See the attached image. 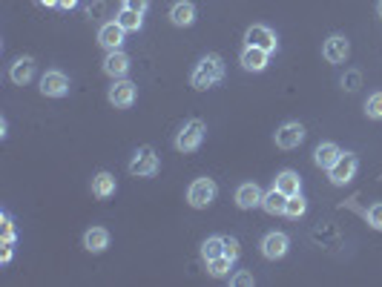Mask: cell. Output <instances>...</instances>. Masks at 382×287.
<instances>
[{
  "label": "cell",
  "mask_w": 382,
  "mask_h": 287,
  "mask_svg": "<svg viewBox=\"0 0 382 287\" xmlns=\"http://www.w3.org/2000/svg\"><path fill=\"white\" fill-rule=\"evenodd\" d=\"M0 218H3V244H14V227H12L9 213H3Z\"/></svg>",
  "instance_id": "f546056e"
},
{
  "label": "cell",
  "mask_w": 382,
  "mask_h": 287,
  "mask_svg": "<svg viewBox=\"0 0 382 287\" xmlns=\"http://www.w3.org/2000/svg\"><path fill=\"white\" fill-rule=\"evenodd\" d=\"M115 190H118V181H115L113 172H98L92 179V196L95 198H113Z\"/></svg>",
  "instance_id": "ac0fdd59"
},
{
  "label": "cell",
  "mask_w": 382,
  "mask_h": 287,
  "mask_svg": "<svg viewBox=\"0 0 382 287\" xmlns=\"http://www.w3.org/2000/svg\"><path fill=\"white\" fill-rule=\"evenodd\" d=\"M242 67L247 69V72H265L267 69V63H270V52H265V49H259V46H245L242 49Z\"/></svg>",
  "instance_id": "4fadbf2b"
},
{
  "label": "cell",
  "mask_w": 382,
  "mask_h": 287,
  "mask_svg": "<svg viewBox=\"0 0 382 287\" xmlns=\"http://www.w3.org/2000/svg\"><path fill=\"white\" fill-rule=\"evenodd\" d=\"M41 92L46 98H63V95L69 92V78L58 72V69H49L43 78H41Z\"/></svg>",
  "instance_id": "30bf717a"
},
{
  "label": "cell",
  "mask_w": 382,
  "mask_h": 287,
  "mask_svg": "<svg viewBox=\"0 0 382 287\" xmlns=\"http://www.w3.org/2000/svg\"><path fill=\"white\" fill-rule=\"evenodd\" d=\"M377 9H379V18H382V0H379V6H377Z\"/></svg>",
  "instance_id": "8d00e7d4"
},
{
  "label": "cell",
  "mask_w": 382,
  "mask_h": 287,
  "mask_svg": "<svg viewBox=\"0 0 382 287\" xmlns=\"http://www.w3.org/2000/svg\"><path fill=\"white\" fill-rule=\"evenodd\" d=\"M170 21L176 26H193L196 23V6L190 3V0H181V3H176L170 9Z\"/></svg>",
  "instance_id": "44dd1931"
},
{
  "label": "cell",
  "mask_w": 382,
  "mask_h": 287,
  "mask_svg": "<svg viewBox=\"0 0 382 287\" xmlns=\"http://www.w3.org/2000/svg\"><path fill=\"white\" fill-rule=\"evenodd\" d=\"M238 253H242V250H238V238L225 236V256H230V259L236 262V259H238Z\"/></svg>",
  "instance_id": "83f0119b"
},
{
  "label": "cell",
  "mask_w": 382,
  "mask_h": 287,
  "mask_svg": "<svg viewBox=\"0 0 382 287\" xmlns=\"http://www.w3.org/2000/svg\"><path fill=\"white\" fill-rule=\"evenodd\" d=\"M109 104L118 106V109H126V106H133L135 98H138V89L133 81H126V78H115V84L109 87Z\"/></svg>",
  "instance_id": "52a82bcc"
},
{
  "label": "cell",
  "mask_w": 382,
  "mask_h": 287,
  "mask_svg": "<svg viewBox=\"0 0 382 287\" xmlns=\"http://www.w3.org/2000/svg\"><path fill=\"white\" fill-rule=\"evenodd\" d=\"M365 115L371 121H382V92L368 95V101H365Z\"/></svg>",
  "instance_id": "4316f807"
},
{
  "label": "cell",
  "mask_w": 382,
  "mask_h": 287,
  "mask_svg": "<svg viewBox=\"0 0 382 287\" xmlns=\"http://www.w3.org/2000/svg\"><path fill=\"white\" fill-rule=\"evenodd\" d=\"M104 72L109 78H126V72H130V55H126L124 49L106 52V58H104Z\"/></svg>",
  "instance_id": "9a60e30c"
},
{
  "label": "cell",
  "mask_w": 382,
  "mask_h": 287,
  "mask_svg": "<svg viewBox=\"0 0 382 287\" xmlns=\"http://www.w3.org/2000/svg\"><path fill=\"white\" fill-rule=\"evenodd\" d=\"M9 78H12V84L26 87V84L32 81V78H35V60H32V58H18V60L12 63Z\"/></svg>",
  "instance_id": "2e32d148"
},
{
  "label": "cell",
  "mask_w": 382,
  "mask_h": 287,
  "mask_svg": "<svg viewBox=\"0 0 382 287\" xmlns=\"http://www.w3.org/2000/svg\"><path fill=\"white\" fill-rule=\"evenodd\" d=\"M126 32H138L141 26H144V14L141 12H135V9H130V6H124L121 12H118V18H115Z\"/></svg>",
  "instance_id": "603a6c76"
},
{
  "label": "cell",
  "mask_w": 382,
  "mask_h": 287,
  "mask_svg": "<svg viewBox=\"0 0 382 287\" xmlns=\"http://www.w3.org/2000/svg\"><path fill=\"white\" fill-rule=\"evenodd\" d=\"M84 247L89 253H104L109 247V230L106 227H89L84 233Z\"/></svg>",
  "instance_id": "d6986e66"
},
{
  "label": "cell",
  "mask_w": 382,
  "mask_h": 287,
  "mask_svg": "<svg viewBox=\"0 0 382 287\" xmlns=\"http://www.w3.org/2000/svg\"><path fill=\"white\" fill-rule=\"evenodd\" d=\"M218 256H225V236H210L207 242L201 244V259L204 262H213Z\"/></svg>",
  "instance_id": "cb8c5ba5"
},
{
  "label": "cell",
  "mask_w": 382,
  "mask_h": 287,
  "mask_svg": "<svg viewBox=\"0 0 382 287\" xmlns=\"http://www.w3.org/2000/svg\"><path fill=\"white\" fill-rule=\"evenodd\" d=\"M284 204H288V196L282 190H267L265 198H262V210L270 213V216H284Z\"/></svg>",
  "instance_id": "7402d4cb"
},
{
  "label": "cell",
  "mask_w": 382,
  "mask_h": 287,
  "mask_svg": "<svg viewBox=\"0 0 382 287\" xmlns=\"http://www.w3.org/2000/svg\"><path fill=\"white\" fill-rule=\"evenodd\" d=\"M342 84H345V89H351V92H354V89H359V75H357V72L345 75V78H342Z\"/></svg>",
  "instance_id": "d6a6232c"
},
{
  "label": "cell",
  "mask_w": 382,
  "mask_h": 287,
  "mask_svg": "<svg viewBox=\"0 0 382 287\" xmlns=\"http://www.w3.org/2000/svg\"><path fill=\"white\" fill-rule=\"evenodd\" d=\"M221 78H225V60H221L218 55H204V58L196 63L193 75H190V84H193V89L204 92V89L216 87Z\"/></svg>",
  "instance_id": "6da1fadb"
},
{
  "label": "cell",
  "mask_w": 382,
  "mask_h": 287,
  "mask_svg": "<svg viewBox=\"0 0 382 287\" xmlns=\"http://www.w3.org/2000/svg\"><path fill=\"white\" fill-rule=\"evenodd\" d=\"M302 141H305V126L299 121H288L276 130V147L279 150H296Z\"/></svg>",
  "instance_id": "9c48e42d"
},
{
  "label": "cell",
  "mask_w": 382,
  "mask_h": 287,
  "mask_svg": "<svg viewBox=\"0 0 382 287\" xmlns=\"http://www.w3.org/2000/svg\"><path fill=\"white\" fill-rule=\"evenodd\" d=\"M204 135H207L204 121L190 118V121L181 126V130H179V135H176V150H179V152H196V150L201 147Z\"/></svg>",
  "instance_id": "7a4b0ae2"
},
{
  "label": "cell",
  "mask_w": 382,
  "mask_h": 287,
  "mask_svg": "<svg viewBox=\"0 0 382 287\" xmlns=\"http://www.w3.org/2000/svg\"><path fill=\"white\" fill-rule=\"evenodd\" d=\"M322 55L328 63H345L348 55H351V43H348L345 35H330L322 46Z\"/></svg>",
  "instance_id": "7c38bea8"
},
{
  "label": "cell",
  "mask_w": 382,
  "mask_h": 287,
  "mask_svg": "<svg viewBox=\"0 0 382 287\" xmlns=\"http://www.w3.org/2000/svg\"><path fill=\"white\" fill-rule=\"evenodd\" d=\"M339 155H342V150L337 147V144H333V141H325V144H319V147L313 150V161H316V167L330 170L333 164L339 161Z\"/></svg>",
  "instance_id": "e0dca14e"
},
{
  "label": "cell",
  "mask_w": 382,
  "mask_h": 287,
  "mask_svg": "<svg viewBox=\"0 0 382 287\" xmlns=\"http://www.w3.org/2000/svg\"><path fill=\"white\" fill-rule=\"evenodd\" d=\"M357 170H359L357 155H351V152H342V155H339V161L328 170V179H330V184L345 187V184H351V181H354Z\"/></svg>",
  "instance_id": "5b68a950"
},
{
  "label": "cell",
  "mask_w": 382,
  "mask_h": 287,
  "mask_svg": "<svg viewBox=\"0 0 382 287\" xmlns=\"http://www.w3.org/2000/svg\"><path fill=\"white\" fill-rule=\"evenodd\" d=\"M41 6H46V9H52V6H60V0H38Z\"/></svg>",
  "instance_id": "e575fe53"
},
{
  "label": "cell",
  "mask_w": 382,
  "mask_h": 287,
  "mask_svg": "<svg viewBox=\"0 0 382 287\" xmlns=\"http://www.w3.org/2000/svg\"><path fill=\"white\" fill-rule=\"evenodd\" d=\"M216 193H218L216 181L204 175V179H196L193 184H190L187 201H190V207H196V210H204V207H210V204L216 201Z\"/></svg>",
  "instance_id": "3957f363"
},
{
  "label": "cell",
  "mask_w": 382,
  "mask_h": 287,
  "mask_svg": "<svg viewBox=\"0 0 382 287\" xmlns=\"http://www.w3.org/2000/svg\"><path fill=\"white\" fill-rule=\"evenodd\" d=\"M124 38H126V29H124L118 21L104 23V26H101V32H98V43L104 46L106 52L121 49V46H124Z\"/></svg>",
  "instance_id": "8fae6325"
},
{
  "label": "cell",
  "mask_w": 382,
  "mask_h": 287,
  "mask_svg": "<svg viewBox=\"0 0 382 287\" xmlns=\"http://www.w3.org/2000/svg\"><path fill=\"white\" fill-rule=\"evenodd\" d=\"M288 250H291V238L284 236V233H267L262 238V256L270 259V262H276V259H284L288 256Z\"/></svg>",
  "instance_id": "ba28073f"
},
{
  "label": "cell",
  "mask_w": 382,
  "mask_h": 287,
  "mask_svg": "<svg viewBox=\"0 0 382 287\" xmlns=\"http://www.w3.org/2000/svg\"><path fill=\"white\" fill-rule=\"evenodd\" d=\"M262 198H265L262 187L253 184V181H247V184H242V187L236 190V204L242 207V210H253V207H262Z\"/></svg>",
  "instance_id": "5bb4252c"
},
{
  "label": "cell",
  "mask_w": 382,
  "mask_h": 287,
  "mask_svg": "<svg viewBox=\"0 0 382 287\" xmlns=\"http://www.w3.org/2000/svg\"><path fill=\"white\" fill-rule=\"evenodd\" d=\"M230 284H236V287H245V284H253V273H245V270H242V273H236V276L230 279Z\"/></svg>",
  "instance_id": "4dcf8cb0"
},
{
  "label": "cell",
  "mask_w": 382,
  "mask_h": 287,
  "mask_svg": "<svg viewBox=\"0 0 382 287\" xmlns=\"http://www.w3.org/2000/svg\"><path fill=\"white\" fill-rule=\"evenodd\" d=\"M230 270H233V259H230V256H218V259H213V262H207V273L216 276V279L227 276Z\"/></svg>",
  "instance_id": "484cf974"
},
{
  "label": "cell",
  "mask_w": 382,
  "mask_h": 287,
  "mask_svg": "<svg viewBox=\"0 0 382 287\" xmlns=\"http://www.w3.org/2000/svg\"><path fill=\"white\" fill-rule=\"evenodd\" d=\"M158 155L153 147H141L135 155H133V161H130V175H135V179H153V175L158 172Z\"/></svg>",
  "instance_id": "277c9868"
},
{
  "label": "cell",
  "mask_w": 382,
  "mask_h": 287,
  "mask_svg": "<svg viewBox=\"0 0 382 287\" xmlns=\"http://www.w3.org/2000/svg\"><path fill=\"white\" fill-rule=\"evenodd\" d=\"M273 187L282 190L284 196H296V193H302V179H299V172H293V170H282L276 175Z\"/></svg>",
  "instance_id": "ffe728a7"
},
{
  "label": "cell",
  "mask_w": 382,
  "mask_h": 287,
  "mask_svg": "<svg viewBox=\"0 0 382 287\" xmlns=\"http://www.w3.org/2000/svg\"><path fill=\"white\" fill-rule=\"evenodd\" d=\"M368 225L377 227V230H382V204H374L371 210H368Z\"/></svg>",
  "instance_id": "f1b7e54d"
},
{
  "label": "cell",
  "mask_w": 382,
  "mask_h": 287,
  "mask_svg": "<svg viewBox=\"0 0 382 287\" xmlns=\"http://www.w3.org/2000/svg\"><path fill=\"white\" fill-rule=\"evenodd\" d=\"M305 213H308V201L302 198V193L288 196V204H284V216H288V218H302Z\"/></svg>",
  "instance_id": "d4e9b609"
},
{
  "label": "cell",
  "mask_w": 382,
  "mask_h": 287,
  "mask_svg": "<svg viewBox=\"0 0 382 287\" xmlns=\"http://www.w3.org/2000/svg\"><path fill=\"white\" fill-rule=\"evenodd\" d=\"M0 262L9 264L12 262V244H3V253H0Z\"/></svg>",
  "instance_id": "836d02e7"
},
{
  "label": "cell",
  "mask_w": 382,
  "mask_h": 287,
  "mask_svg": "<svg viewBox=\"0 0 382 287\" xmlns=\"http://www.w3.org/2000/svg\"><path fill=\"white\" fill-rule=\"evenodd\" d=\"M60 6H63V9H75L78 0H60Z\"/></svg>",
  "instance_id": "d590c367"
},
{
  "label": "cell",
  "mask_w": 382,
  "mask_h": 287,
  "mask_svg": "<svg viewBox=\"0 0 382 287\" xmlns=\"http://www.w3.org/2000/svg\"><path fill=\"white\" fill-rule=\"evenodd\" d=\"M245 41H247V46H259V49H265V52H270V55H273L276 46H279L276 32L270 29V26H265V23H253V26L245 32Z\"/></svg>",
  "instance_id": "8992f818"
},
{
  "label": "cell",
  "mask_w": 382,
  "mask_h": 287,
  "mask_svg": "<svg viewBox=\"0 0 382 287\" xmlns=\"http://www.w3.org/2000/svg\"><path fill=\"white\" fill-rule=\"evenodd\" d=\"M124 6H130V9H135V12L144 14V12L150 9V0H124Z\"/></svg>",
  "instance_id": "1f68e13d"
}]
</instances>
